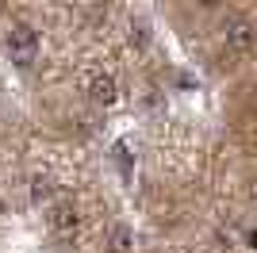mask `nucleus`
Segmentation results:
<instances>
[{"label": "nucleus", "instance_id": "f257e3e1", "mask_svg": "<svg viewBox=\"0 0 257 253\" xmlns=\"http://www.w3.org/2000/svg\"><path fill=\"white\" fill-rule=\"evenodd\" d=\"M8 58L20 69H31L35 58H39V31L31 23H12L8 27Z\"/></svg>", "mask_w": 257, "mask_h": 253}, {"label": "nucleus", "instance_id": "f03ea898", "mask_svg": "<svg viewBox=\"0 0 257 253\" xmlns=\"http://www.w3.org/2000/svg\"><path fill=\"white\" fill-rule=\"evenodd\" d=\"M223 46L230 54H249L257 46V23L249 16H242V12L226 16L223 20Z\"/></svg>", "mask_w": 257, "mask_h": 253}, {"label": "nucleus", "instance_id": "7ed1b4c3", "mask_svg": "<svg viewBox=\"0 0 257 253\" xmlns=\"http://www.w3.org/2000/svg\"><path fill=\"white\" fill-rule=\"evenodd\" d=\"M46 222H50V230H54V234L69 238V234H77V222H81V215H77L73 203H54L50 215H46Z\"/></svg>", "mask_w": 257, "mask_h": 253}, {"label": "nucleus", "instance_id": "20e7f679", "mask_svg": "<svg viewBox=\"0 0 257 253\" xmlns=\"http://www.w3.org/2000/svg\"><path fill=\"white\" fill-rule=\"evenodd\" d=\"M88 100L100 107H111L119 100V81L111 73H96L92 81H88Z\"/></svg>", "mask_w": 257, "mask_h": 253}, {"label": "nucleus", "instance_id": "39448f33", "mask_svg": "<svg viewBox=\"0 0 257 253\" xmlns=\"http://www.w3.org/2000/svg\"><path fill=\"white\" fill-rule=\"evenodd\" d=\"M104 245H107V253H131V245H135V230H131L127 222H111Z\"/></svg>", "mask_w": 257, "mask_h": 253}, {"label": "nucleus", "instance_id": "423d86ee", "mask_svg": "<svg viewBox=\"0 0 257 253\" xmlns=\"http://www.w3.org/2000/svg\"><path fill=\"white\" fill-rule=\"evenodd\" d=\"M50 192H54V180H50V177H35V180H31V196H35V203L50 200Z\"/></svg>", "mask_w": 257, "mask_h": 253}]
</instances>
